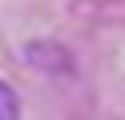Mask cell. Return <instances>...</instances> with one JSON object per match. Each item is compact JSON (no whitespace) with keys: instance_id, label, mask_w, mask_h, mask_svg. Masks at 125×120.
I'll return each mask as SVG.
<instances>
[{"instance_id":"obj_1","label":"cell","mask_w":125,"mask_h":120,"mask_svg":"<svg viewBox=\"0 0 125 120\" xmlns=\"http://www.w3.org/2000/svg\"><path fill=\"white\" fill-rule=\"evenodd\" d=\"M0 120H17V94L9 82H0Z\"/></svg>"}]
</instances>
